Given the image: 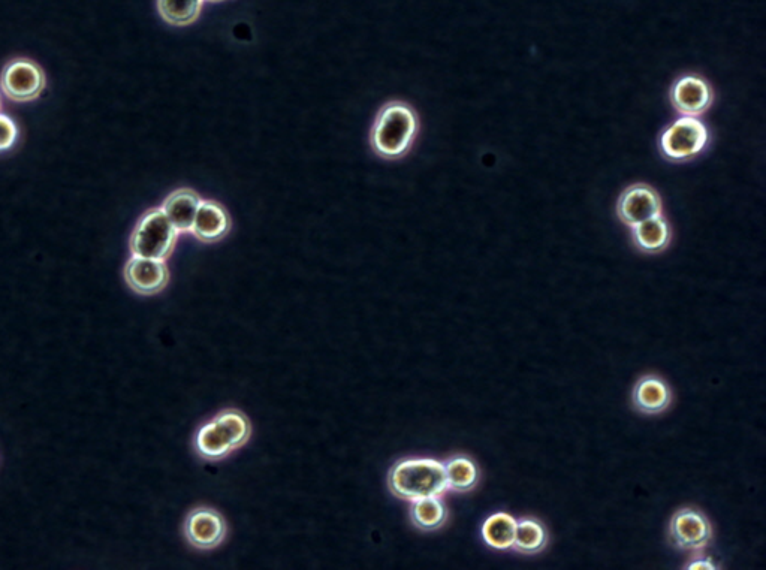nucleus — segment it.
<instances>
[{
  "instance_id": "6e6552de",
  "label": "nucleus",
  "mask_w": 766,
  "mask_h": 570,
  "mask_svg": "<svg viewBox=\"0 0 766 570\" xmlns=\"http://www.w3.org/2000/svg\"><path fill=\"white\" fill-rule=\"evenodd\" d=\"M659 214H663L662 196L647 183H635L618 196V219L629 228Z\"/></svg>"
},
{
  "instance_id": "39448f33",
  "label": "nucleus",
  "mask_w": 766,
  "mask_h": 570,
  "mask_svg": "<svg viewBox=\"0 0 766 570\" xmlns=\"http://www.w3.org/2000/svg\"><path fill=\"white\" fill-rule=\"evenodd\" d=\"M177 235L179 231L162 208H152L143 214L132 232V255L165 261L176 246Z\"/></svg>"
},
{
  "instance_id": "f03ea898",
  "label": "nucleus",
  "mask_w": 766,
  "mask_h": 570,
  "mask_svg": "<svg viewBox=\"0 0 766 570\" xmlns=\"http://www.w3.org/2000/svg\"><path fill=\"white\" fill-rule=\"evenodd\" d=\"M389 488L404 500L442 496L446 485L445 464L431 458H412L400 461L389 472Z\"/></svg>"
},
{
  "instance_id": "1a4fd4ad",
  "label": "nucleus",
  "mask_w": 766,
  "mask_h": 570,
  "mask_svg": "<svg viewBox=\"0 0 766 570\" xmlns=\"http://www.w3.org/2000/svg\"><path fill=\"white\" fill-rule=\"evenodd\" d=\"M669 538L680 550L699 551L710 544L713 527L707 515L698 509L684 508L675 512L672 517Z\"/></svg>"
},
{
  "instance_id": "0eeeda50",
  "label": "nucleus",
  "mask_w": 766,
  "mask_h": 570,
  "mask_svg": "<svg viewBox=\"0 0 766 570\" xmlns=\"http://www.w3.org/2000/svg\"><path fill=\"white\" fill-rule=\"evenodd\" d=\"M714 89L707 78L696 72L681 75L672 84L669 99L678 114L687 117H701L713 107Z\"/></svg>"
},
{
  "instance_id": "6ab92c4d",
  "label": "nucleus",
  "mask_w": 766,
  "mask_h": 570,
  "mask_svg": "<svg viewBox=\"0 0 766 570\" xmlns=\"http://www.w3.org/2000/svg\"><path fill=\"white\" fill-rule=\"evenodd\" d=\"M445 476L449 490L467 493L478 484L479 470L469 457L455 455L445 463Z\"/></svg>"
},
{
  "instance_id": "f3484780",
  "label": "nucleus",
  "mask_w": 766,
  "mask_h": 570,
  "mask_svg": "<svg viewBox=\"0 0 766 570\" xmlns=\"http://www.w3.org/2000/svg\"><path fill=\"white\" fill-rule=\"evenodd\" d=\"M410 518L418 529L433 532L446 523L448 511L440 496L422 497V499L412 500Z\"/></svg>"
},
{
  "instance_id": "2eb2a0df",
  "label": "nucleus",
  "mask_w": 766,
  "mask_h": 570,
  "mask_svg": "<svg viewBox=\"0 0 766 570\" xmlns=\"http://www.w3.org/2000/svg\"><path fill=\"white\" fill-rule=\"evenodd\" d=\"M199 204L201 198L193 190L179 189L165 199L161 208L177 231L192 232Z\"/></svg>"
},
{
  "instance_id": "ddd939ff",
  "label": "nucleus",
  "mask_w": 766,
  "mask_h": 570,
  "mask_svg": "<svg viewBox=\"0 0 766 570\" xmlns=\"http://www.w3.org/2000/svg\"><path fill=\"white\" fill-rule=\"evenodd\" d=\"M231 228L228 211L214 201H201L196 211L192 232L198 240L214 243L222 240Z\"/></svg>"
},
{
  "instance_id": "dca6fc26",
  "label": "nucleus",
  "mask_w": 766,
  "mask_h": 570,
  "mask_svg": "<svg viewBox=\"0 0 766 570\" xmlns=\"http://www.w3.org/2000/svg\"><path fill=\"white\" fill-rule=\"evenodd\" d=\"M518 520L506 512L491 515L482 524L481 535L488 547L497 551H508L514 548L515 532Z\"/></svg>"
},
{
  "instance_id": "a211bd4d",
  "label": "nucleus",
  "mask_w": 766,
  "mask_h": 570,
  "mask_svg": "<svg viewBox=\"0 0 766 570\" xmlns=\"http://www.w3.org/2000/svg\"><path fill=\"white\" fill-rule=\"evenodd\" d=\"M548 544V532L544 524L536 518H521L517 523L514 548L527 556L541 553Z\"/></svg>"
},
{
  "instance_id": "f257e3e1",
  "label": "nucleus",
  "mask_w": 766,
  "mask_h": 570,
  "mask_svg": "<svg viewBox=\"0 0 766 570\" xmlns=\"http://www.w3.org/2000/svg\"><path fill=\"white\" fill-rule=\"evenodd\" d=\"M418 116L404 102H389L379 111L372 129V146L378 155L397 159L406 155L418 135Z\"/></svg>"
},
{
  "instance_id": "5701e85b",
  "label": "nucleus",
  "mask_w": 766,
  "mask_h": 570,
  "mask_svg": "<svg viewBox=\"0 0 766 570\" xmlns=\"http://www.w3.org/2000/svg\"><path fill=\"white\" fill-rule=\"evenodd\" d=\"M210 2H220V0H210Z\"/></svg>"
},
{
  "instance_id": "f8f14e48",
  "label": "nucleus",
  "mask_w": 766,
  "mask_h": 570,
  "mask_svg": "<svg viewBox=\"0 0 766 570\" xmlns=\"http://www.w3.org/2000/svg\"><path fill=\"white\" fill-rule=\"evenodd\" d=\"M633 406L645 415L665 412L672 403V391L668 383L656 375H647L635 383L632 392Z\"/></svg>"
},
{
  "instance_id": "4be33fe9",
  "label": "nucleus",
  "mask_w": 766,
  "mask_h": 570,
  "mask_svg": "<svg viewBox=\"0 0 766 570\" xmlns=\"http://www.w3.org/2000/svg\"><path fill=\"white\" fill-rule=\"evenodd\" d=\"M687 569L714 570V569H717V566H714L713 562H711L710 559H699V560H695V562H693L692 565H690L689 568Z\"/></svg>"
},
{
  "instance_id": "412c9836",
  "label": "nucleus",
  "mask_w": 766,
  "mask_h": 570,
  "mask_svg": "<svg viewBox=\"0 0 766 570\" xmlns=\"http://www.w3.org/2000/svg\"><path fill=\"white\" fill-rule=\"evenodd\" d=\"M18 129L14 120L5 114H0V152L11 149L17 141Z\"/></svg>"
},
{
  "instance_id": "4468645a",
  "label": "nucleus",
  "mask_w": 766,
  "mask_h": 570,
  "mask_svg": "<svg viewBox=\"0 0 766 570\" xmlns=\"http://www.w3.org/2000/svg\"><path fill=\"white\" fill-rule=\"evenodd\" d=\"M672 231L663 214L632 226L633 244L644 253H660L671 244Z\"/></svg>"
},
{
  "instance_id": "9d476101",
  "label": "nucleus",
  "mask_w": 766,
  "mask_h": 570,
  "mask_svg": "<svg viewBox=\"0 0 766 570\" xmlns=\"http://www.w3.org/2000/svg\"><path fill=\"white\" fill-rule=\"evenodd\" d=\"M185 533L188 541L198 550H213L226 536V523L219 512L211 508H198L186 518Z\"/></svg>"
},
{
  "instance_id": "7ed1b4c3",
  "label": "nucleus",
  "mask_w": 766,
  "mask_h": 570,
  "mask_svg": "<svg viewBox=\"0 0 766 570\" xmlns=\"http://www.w3.org/2000/svg\"><path fill=\"white\" fill-rule=\"evenodd\" d=\"M252 434L249 418L237 409H228L214 416L199 428L195 448L207 460H220L241 448Z\"/></svg>"
},
{
  "instance_id": "423d86ee",
  "label": "nucleus",
  "mask_w": 766,
  "mask_h": 570,
  "mask_svg": "<svg viewBox=\"0 0 766 570\" xmlns=\"http://www.w3.org/2000/svg\"><path fill=\"white\" fill-rule=\"evenodd\" d=\"M45 83L47 80L41 66L29 59L11 60L0 74V89L15 102H29L39 98Z\"/></svg>"
},
{
  "instance_id": "aec40b11",
  "label": "nucleus",
  "mask_w": 766,
  "mask_h": 570,
  "mask_svg": "<svg viewBox=\"0 0 766 570\" xmlns=\"http://www.w3.org/2000/svg\"><path fill=\"white\" fill-rule=\"evenodd\" d=\"M205 0H158L161 17L173 26H189L201 12Z\"/></svg>"
},
{
  "instance_id": "9b49d317",
  "label": "nucleus",
  "mask_w": 766,
  "mask_h": 570,
  "mask_svg": "<svg viewBox=\"0 0 766 570\" xmlns=\"http://www.w3.org/2000/svg\"><path fill=\"white\" fill-rule=\"evenodd\" d=\"M125 280L132 291L141 295H153L165 289L170 280V273L161 259L132 255L125 267Z\"/></svg>"
},
{
  "instance_id": "20e7f679",
  "label": "nucleus",
  "mask_w": 766,
  "mask_h": 570,
  "mask_svg": "<svg viewBox=\"0 0 766 570\" xmlns=\"http://www.w3.org/2000/svg\"><path fill=\"white\" fill-rule=\"evenodd\" d=\"M708 126L699 117L681 116L660 135L659 147L663 158L674 164L693 161L710 146Z\"/></svg>"
}]
</instances>
